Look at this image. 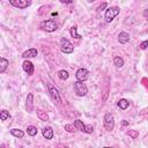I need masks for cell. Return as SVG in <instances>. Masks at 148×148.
<instances>
[{
	"instance_id": "cell-2",
	"label": "cell",
	"mask_w": 148,
	"mask_h": 148,
	"mask_svg": "<svg viewBox=\"0 0 148 148\" xmlns=\"http://www.w3.org/2000/svg\"><path fill=\"white\" fill-rule=\"evenodd\" d=\"M120 13V9L118 6H112L105 9V14H104V20L106 23H111L116 16H118Z\"/></svg>"
},
{
	"instance_id": "cell-27",
	"label": "cell",
	"mask_w": 148,
	"mask_h": 148,
	"mask_svg": "<svg viewBox=\"0 0 148 148\" xmlns=\"http://www.w3.org/2000/svg\"><path fill=\"white\" fill-rule=\"evenodd\" d=\"M127 134H128V135H131L133 139H136V136L139 135L136 131H128V132H127Z\"/></svg>"
},
{
	"instance_id": "cell-15",
	"label": "cell",
	"mask_w": 148,
	"mask_h": 148,
	"mask_svg": "<svg viewBox=\"0 0 148 148\" xmlns=\"http://www.w3.org/2000/svg\"><path fill=\"white\" fill-rule=\"evenodd\" d=\"M8 65H9V61H8L6 58H1V59H0V73H1V74L6 72Z\"/></svg>"
},
{
	"instance_id": "cell-25",
	"label": "cell",
	"mask_w": 148,
	"mask_h": 148,
	"mask_svg": "<svg viewBox=\"0 0 148 148\" xmlns=\"http://www.w3.org/2000/svg\"><path fill=\"white\" fill-rule=\"evenodd\" d=\"M92 132H94V127H92V125H86V133L91 134Z\"/></svg>"
},
{
	"instance_id": "cell-11",
	"label": "cell",
	"mask_w": 148,
	"mask_h": 148,
	"mask_svg": "<svg viewBox=\"0 0 148 148\" xmlns=\"http://www.w3.org/2000/svg\"><path fill=\"white\" fill-rule=\"evenodd\" d=\"M37 54H38L37 49H35V47H30V49H28L27 51H24V52L22 53V58H24V59L35 58V57H37Z\"/></svg>"
},
{
	"instance_id": "cell-13",
	"label": "cell",
	"mask_w": 148,
	"mask_h": 148,
	"mask_svg": "<svg viewBox=\"0 0 148 148\" xmlns=\"http://www.w3.org/2000/svg\"><path fill=\"white\" fill-rule=\"evenodd\" d=\"M117 105H118V108H119L120 110H126V109L130 106V101L126 99V98H120V99L118 101Z\"/></svg>"
},
{
	"instance_id": "cell-1",
	"label": "cell",
	"mask_w": 148,
	"mask_h": 148,
	"mask_svg": "<svg viewBox=\"0 0 148 148\" xmlns=\"http://www.w3.org/2000/svg\"><path fill=\"white\" fill-rule=\"evenodd\" d=\"M58 27H59L58 22H57L56 20H53V18L44 20V21H42L40 24H39V28H40L42 30L46 31V32H53V31H56V30L58 29Z\"/></svg>"
},
{
	"instance_id": "cell-24",
	"label": "cell",
	"mask_w": 148,
	"mask_h": 148,
	"mask_svg": "<svg viewBox=\"0 0 148 148\" xmlns=\"http://www.w3.org/2000/svg\"><path fill=\"white\" fill-rule=\"evenodd\" d=\"M65 130L67 131V132H69V133H73L75 130H76V127L74 126V124L72 125V124H66L65 125Z\"/></svg>"
},
{
	"instance_id": "cell-30",
	"label": "cell",
	"mask_w": 148,
	"mask_h": 148,
	"mask_svg": "<svg viewBox=\"0 0 148 148\" xmlns=\"http://www.w3.org/2000/svg\"><path fill=\"white\" fill-rule=\"evenodd\" d=\"M59 1L62 2V3H66V5H69V3L73 2V0H59Z\"/></svg>"
},
{
	"instance_id": "cell-26",
	"label": "cell",
	"mask_w": 148,
	"mask_h": 148,
	"mask_svg": "<svg viewBox=\"0 0 148 148\" xmlns=\"http://www.w3.org/2000/svg\"><path fill=\"white\" fill-rule=\"evenodd\" d=\"M139 46H140V49H141V50H146V49H147V46H148V40H143V42H141Z\"/></svg>"
},
{
	"instance_id": "cell-19",
	"label": "cell",
	"mask_w": 148,
	"mask_h": 148,
	"mask_svg": "<svg viewBox=\"0 0 148 148\" xmlns=\"http://www.w3.org/2000/svg\"><path fill=\"white\" fill-rule=\"evenodd\" d=\"M37 117L39 118V120H43V121L49 120V114L43 110H37Z\"/></svg>"
},
{
	"instance_id": "cell-20",
	"label": "cell",
	"mask_w": 148,
	"mask_h": 148,
	"mask_svg": "<svg viewBox=\"0 0 148 148\" xmlns=\"http://www.w3.org/2000/svg\"><path fill=\"white\" fill-rule=\"evenodd\" d=\"M69 34H71V36H72L73 38H76V39H80V38H81V35L77 34V27H76V25H73V27L71 28Z\"/></svg>"
},
{
	"instance_id": "cell-16",
	"label": "cell",
	"mask_w": 148,
	"mask_h": 148,
	"mask_svg": "<svg viewBox=\"0 0 148 148\" xmlns=\"http://www.w3.org/2000/svg\"><path fill=\"white\" fill-rule=\"evenodd\" d=\"M74 126L76 127V130H79V131H81V132H84V133H86V125L83 124V121H82V120H80V119L74 120Z\"/></svg>"
},
{
	"instance_id": "cell-7",
	"label": "cell",
	"mask_w": 148,
	"mask_h": 148,
	"mask_svg": "<svg viewBox=\"0 0 148 148\" xmlns=\"http://www.w3.org/2000/svg\"><path fill=\"white\" fill-rule=\"evenodd\" d=\"M47 89H49L50 96H51V98L53 99V102L57 103V104H60V103H61V97H60V94H59L58 89H57L56 87H53L51 83L47 84Z\"/></svg>"
},
{
	"instance_id": "cell-5",
	"label": "cell",
	"mask_w": 148,
	"mask_h": 148,
	"mask_svg": "<svg viewBox=\"0 0 148 148\" xmlns=\"http://www.w3.org/2000/svg\"><path fill=\"white\" fill-rule=\"evenodd\" d=\"M60 51L62 53H65V54H69V53H72L74 51V45L67 38L62 37L60 39Z\"/></svg>"
},
{
	"instance_id": "cell-29",
	"label": "cell",
	"mask_w": 148,
	"mask_h": 148,
	"mask_svg": "<svg viewBox=\"0 0 148 148\" xmlns=\"http://www.w3.org/2000/svg\"><path fill=\"white\" fill-rule=\"evenodd\" d=\"M142 15H143V17H145V18L148 21V8L143 10V14H142Z\"/></svg>"
},
{
	"instance_id": "cell-9",
	"label": "cell",
	"mask_w": 148,
	"mask_h": 148,
	"mask_svg": "<svg viewBox=\"0 0 148 148\" xmlns=\"http://www.w3.org/2000/svg\"><path fill=\"white\" fill-rule=\"evenodd\" d=\"M22 67H23V71L28 74V75H32L34 74V64L31 61H29L28 59H25L23 62H22Z\"/></svg>"
},
{
	"instance_id": "cell-31",
	"label": "cell",
	"mask_w": 148,
	"mask_h": 148,
	"mask_svg": "<svg viewBox=\"0 0 148 148\" xmlns=\"http://www.w3.org/2000/svg\"><path fill=\"white\" fill-rule=\"evenodd\" d=\"M89 1H95V0H89Z\"/></svg>"
},
{
	"instance_id": "cell-21",
	"label": "cell",
	"mask_w": 148,
	"mask_h": 148,
	"mask_svg": "<svg viewBox=\"0 0 148 148\" xmlns=\"http://www.w3.org/2000/svg\"><path fill=\"white\" fill-rule=\"evenodd\" d=\"M58 77H59L60 80L65 81V80H67V79L69 77V74H68L67 71H65V69H60V71L58 72Z\"/></svg>"
},
{
	"instance_id": "cell-6",
	"label": "cell",
	"mask_w": 148,
	"mask_h": 148,
	"mask_svg": "<svg viewBox=\"0 0 148 148\" xmlns=\"http://www.w3.org/2000/svg\"><path fill=\"white\" fill-rule=\"evenodd\" d=\"M8 1L12 6H14L15 8H18V9H25V8L30 7L32 3V0H8Z\"/></svg>"
},
{
	"instance_id": "cell-10",
	"label": "cell",
	"mask_w": 148,
	"mask_h": 148,
	"mask_svg": "<svg viewBox=\"0 0 148 148\" xmlns=\"http://www.w3.org/2000/svg\"><path fill=\"white\" fill-rule=\"evenodd\" d=\"M25 110L30 113L34 110V94L29 92L27 96V101H25Z\"/></svg>"
},
{
	"instance_id": "cell-14",
	"label": "cell",
	"mask_w": 148,
	"mask_h": 148,
	"mask_svg": "<svg viewBox=\"0 0 148 148\" xmlns=\"http://www.w3.org/2000/svg\"><path fill=\"white\" fill-rule=\"evenodd\" d=\"M42 133H43V136L45 139H47V140H50V139L53 138V130L51 127H44L43 131H42Z\"/></svg>"
},
{
	"instance_id": "cell-23",
	"label": "cell",
	"mask_w": 148,
	"mask_h": 148,
	"mask_svg": "<svg viewBox=\"0 0 148 148\" xmlns=\"http://www.w3.org/2000/svg\"><path fill=\"white\" fill-rule=\"evenodd\" d=\"M0 118H1L2 121H5V120H7L8 118H10V114H9V112H8L7 110H1V111H0Z\"/></svg>"
},
{
	"instance_id": "cell-28",
	"label": "cell",
	"mask_w": 148,
	"mask_h": 148,
	"mask_svg": "<svg viewBox=\"0 0 148 148\" xmlns=\"http://www.w3.org/2000/svg\"><path fill=\"white\" fill-rule=\"evenodd\" d=\"M105 7H106V3H105V2H103V3H102V5H101L98 8H97V12H101V10H103Z\"/></svg>"
},
{
	"instance_id": "cell-12",
	"label": "cell",
	"mask_w": 148,
	"mask_h": 148,
	"mask_svg": "<svg viewBox=\"0 0 148 148\" xmlns=\"http://www.w3.org/2000/svg\"><path fill=\"white\" fill-rule=\"evenodd\" d=\"M130 35L127 34V32H125V31H120L119 32V35H118V42L120 43V44H126V43H128L130 42Z\"/></svg>"
},
{
	"instance_id": "cell-17",
	"label": "cell",
	"mask_w": 148,
	"mask_h": 148,
	"mask_svg": "<svg viewBox=\"0 0 148 148\" xmlns=\"http://www.w3.org/2000/svg\"><path fill=\"white\" fill-rule=\"evenodd\" d=\"M10 134H12L13 136L20 138V139L24 136V132L21 131V130H18V128H12V130H10Z\"/></svg>"
},
{
	"instance_id": "cell-3",
	"label": "cell",
	"mask_w": 148,
	"mask_h": 148,
	"mask_svg": "<svg viewBox=\"0 0 148 148\" xmlns=\"http://www.w3.org/2000/svg\"><path fill=\"white\" fill-rule=\"evenodd\" d=\"M73 88H74V92L76 96H80V97H83L88 94V87L86 86L84 81H80V80H76L73 84Z\"/></svg>"
},
{
	"instance_id": "cell-4",
	"label": "cell",
	"mask_w": 148,
	"mask_h": 148,
	"mask_svg": "<svg viewBox=\"0 0 148 148\" xmlns=\"http://www.w3.org/2000/svg\"><path fill=\"white\" fill-rule=\"evenodd\" d=\"M103 125H104V128L109 132L113 131L114 128V118H113V114L110 113V112H106L104 114V118H103Z\"/></svg>"
},
{
	"instance_id": "cell-18",
	"label": "cell",
	"mask_w": 148,
	"mask_h": 148,
	"mask_svg": "<svg viewBox=\"0 0 148 148\" xmlns=\"http://www.w3.org/2000/svg\"><path fill=\"white\" fill-rule=\"evenodd\" d=\"M113 64H114V66H116L117 68H121L125 62H124V59H123L121 57H118V56H117V57L113 58Z\"/></svg>"
},
{
	"instance_id": "cell-22",
	"label": "cell",
	"mask_w": 148,
	"mask_h": 148,
	"mask_svg": "<svg viewBox=\"0 0 148 148\" xmlns=\"http://www.w3.org/2000/svg\"><path fill=\"white\" fill-rule=\"evenodd\" d=\"M27 133H28L29 135H31V136H35V135L37 134V127H36V126H32V125L28 126V127H27Z\"/></svg>"
},
{
	"instance_id": "cell-8",
	"label": "cell",
	"mask_w": 148,
	"mask_h": 148,
	"mask_svg": "<svg viewBox=\"0 0 148 148\" xmlns=\"http://www.w3.org/2000/svg\"><path fill=\"white\" fill-rule=\"evenodd\" d=\"M75 77H76V80H80V81H87L89 77L88 69L87 68H79L75 73Z\"/></svg>"
}]
</instances>
